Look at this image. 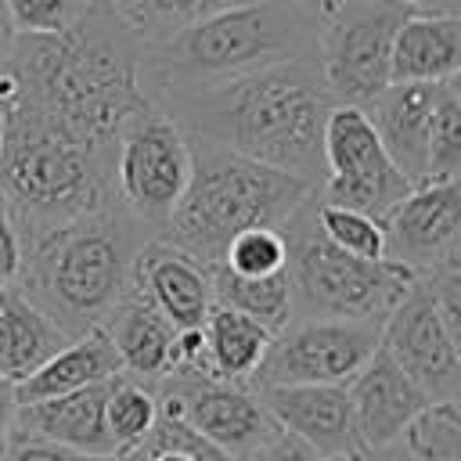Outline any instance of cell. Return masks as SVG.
<instances>
[{"label":"cell","mask_w":461,"mask_h":461,"mask_svg":"<svg viewBox=\"0 0 461 461\" xmlns=\"http://www.w3.org/2000/svg\"><path fill=\"white\" fill-rule=\"evenodd\" d=\"M18 270H22V241H18L14 220H11V212H7V205L0 198V288L14 285Z\"/></svg>","instance_id":"cell-35"},{"label":"cell","mask_w":461,"mask_h":461,"mask_svg":"<svg viewBox=\"0 0 461 461\" xmlns=\"http://www.w3.org/2000/svg\"><path fill=\"white\" fill-rule=\"evenodd\" d=\"M14 411H18L14 382L0 375V447H4V439L11 436V425H14Z\"/></svg>","instance_id":"cell-36"},{"label":"cell","mask_w":461,"mask_h":461,"mask_svg":"<svg viewBox=\"0 0 461 461\" xmlns=\"http://www.w3.org/2000/svg\"><path fill=\"white\" fill-rule=\"evenodd\" d=\"M393 83H443L461 76V18L443 11H411L393 40Z\"/></svg>","instance_id":"cell-21"},{"label":"cell","mask_w":461,"mask_h":461,"mask_svg":"<svg viewBox=\"0 0 461 461\" xmlns=\"http://www.w3.org/2000/svg\"><path fill=\"white\" fill-rule=\"evenodd\" d=\"M400 447L411 461H461V414L457 400L429 403L403 432Z\"/></svg>","instance_id":"cell-29"},{"label":"cell","mask_w":461,"mask_h":461,"mask_svg":"<svg viewBox=\"0 0 461 461\" xmlns=\"http://www.w3.org/2000/svg\"><path fill=\"white\" fill-rule=\"evenodd\" d=\"M245 461H324V457L317 450H310L303 439H295L292 432H285L281 425H274V432Z\"/></svg>","instance_id":"cell-34"},{"label":"cell","mask_w":461,"mask_h":461,"mask_svg":"<svg viewBox=\"0 0 461 461\" xmlns=\"http://www.w3.org/2000/svg\"><path fill=\"white\" fill-rule=\"evenodd\" d=\"M104 461H144V450H126V454H112Z\"/></svg>","instance_id":"cell-42"},{"label":"cell","mask_w":461,"mask_h":461,"mask_svg":"<svg viewBox=\"0 0 461 461\" xmlns=\"http://www.w3.org/2000/svg\"><path fill=\"white\" fill-rule=\"evenodd\" d=\"M130 292L162 313L176 331L202 328L212 310V277L209 267L180 252L162 238H148L133 259Z\"/></svg>","instance_id":"cell-17"},{"label":"cell","mask_w":461,"mask_h":461,"mask_svg":"<svg viewBox=\"0 0 461 461\" xmlns=\"http://www.w3.org/2000/svg\"><path fill=\"white\" fill-rule=\"evenodd\" d=\"M0 461H104V457L79 454V450L47 443V439H32V436H18V432H11V436L4 439Z\"/></svg>","instance_id":"cell-33"},{"label":"cell","mask_w":461,"mask_h":461,"mask_svg":"<svg viewBox=\"0 0 461 461\" xmlns=\"http://www.w3.org/2000/svg\"><path fill=\"white\" fill-rule=\"evenodd\" d=\"M349 393V411H353V429L360 447L371 450H385L396 447L407 432V425L432 403L396 364L393 357L378 346L367 364L346 382Z\"/></svg>","instance_id":"cell-16"},{"label":"cell","mask_w":461,"mask_h":461,"mask_svg":"<svg viewBox=\"0 0 461 461\" xmlns=\"http://www.w3.org/2000/svg\"><path fill=\"white\" fill-rule=\"evenodd\" d=\"M411 191V180L385 155L364 108L335 104L324 122V180L317 198L324 205L353 209L382 223V216Z\"/></svg>","instance_id":"cell-11"},{"label":"cell","mask_w":461,"mask_h":461,"mask_svg":"<svg viewBox=\"0 0 461 461\" xmlns=\"http://www.w3.org/2000/svg\"><path fill=\"white\" fill-rule=\"evenodd\" d=\"M104 396H108V382L86 385L65 396L36 400V403H18L11 432L47 439V443L94 454V457H112L115 447L104 429Z\"/></svg>","instance_id":"cell-19"},{"label":"cell","mask_w":461,"mask_h":461,"mask_svg":"<svg viewBox=\"0 0 461 461\" xmlns=\"http://www.w3.org/2000/svg\"><path fill=\"white\" fill-rule=\"evenodd\" d=\"M187 137L281 169L313 191L324 180V122L335 108L313 58L270 65L216 86L155 97Z\"/></svg>","instance_id":"cell-2"},{"label":"cell","mask_w":461,"mask_h":461,"mask_svg":"<svg viewBox=\"0 0 461 461\" xmlns=\"http://www.w3.org/2000/svg\"><path fill=\"white\" fill-rule=\"evenodd\" d=\"M101 328H104L126 378L155 385L176 367V328L162 313H155L144 299H137L133 292L122 295V303L108 313V321Z\"/></svg>","instance_id":"cell-20"},{"label":"cell","mask_w":461,"mask_h":461,"mask_svg":"<svg viewBox=\"0 0 461 461\" xmlns=\"http://www.w3.org/2000/svg\"><path fill=\"white\" fill-rule=\"evenodd\" d=\"M108 4L133 36H140L144 43H155L209 14H220L249 0H108Z\"/></svg>","instance_id":"cell-26"},{"label":"cell","mask_w":461,"mask_h":461,"mask_svg":"<svg viewBox=\"0 0 461 461\" xmlns=\"http://www.w3.org/2000/svg\"><path fill=\"white\" fill-rule=\"evenodd\" d=\"M151 234L112 198L29 249H22L18 288L68 335L79 339L108 321L133 277V259Z\"/></svg>","instance_id":"cell-4"},{"label":"cell","mask_w":461,"mask_h":461,"mask_svg":"<svg viewBox=\"0 0 461 461\" xmlns=\"http://www.w3.org/2000/svg\"><path fill=\"white\" fill-rule=\"evenodd\" d=\"M256 393L267 414L324 461H353L367 454L353 429L346 385H270Z\"/></svg>","instance_id":"cell-15"},{"label":"cell","mask_w":461,"mask_h":461,"mask_svg":"<svg viewBox=\"0 0 461 461\" xmlns=\"http://www.w3.org/2000/svg\"><path fill=\"white\" fill-rule=\"evenodd\" d=\"M18 36H58L65 32L90 0H4Z\"/></svg>","instance_id":"cell-32"},{"label":"cell","mask_w":461,"mask_h":461,"mask_svg":"<svg viewBox=\"0 0 461 461\" xmlns=\"http://www.w3.org/2000/svg\"><path fill=\"white\" fill-rule=\"evenodd\" d=\"M317 223H321V234L357 256V259H385V238H382V223L364 216V212H353V209H339V205H324L317 198Z\"/></svg>","instance_id":"cell-30"},{"label":"cell","mask_w":461,"mask_h":461,"mask_svg":"<svg viewBox=\"0 0 461 461\" xmlns=\"http://www.w3.org/2000/svg\"><path fill=\"white\" fill-rule=\"evenodd\" d=\"M119 357L104 335V328H94L72 342H65L54 357H47L36 371H29L25 378L14 382V396L18 403H36V400H50V396H65L86 385H101L119 378Z\"/></svg>","instance_id":"cell-22"},{"label":"cell","mask_w":461,"mask_h":461,"mask_svg":"<svg viewBox=\"0 0 461 461\" xmlns=\"http://www.w3.org/2000/svg\"><path fill=\"white\" fill-rule=\"evenodd\" d=\"M353 461H411V457H407V450L396 443V447H385V450H371V454H360V457H353Z\"/></svg>","instance_id":"cell-39"},{"label":"cell","mask_w":461,"mask_h":461,"mask_svg":"<svg viewBox=\"0 0 461 461\" xmlns=\"http://www.w3.org/2000/svg\"><path fill=\"white\" fill-rule=\"evenodd\" d=\"M144 461H191V457H184V454H173V450H144Z\"/></svg>","instance_id":"cell-41"},{"label":"cell","mask_w":461,"mask_h":461,"mask_svg":"<svg viewBox=\"0 0 461 461\" xmlns=\"http://www.w3.org/2000/svg\"><path fill=\"white\" fill-rule=\"evenodd\" d=\"M187 144L191 176L158 238L209 270L220 267L230 238L252 227L281 230V223L313 194L310 184L245 155H234L220 144L194 137H187Z\"/></svg>","instance_id":"cell-6"},{"label":"cell","mask_w":461,"mask_h":461,"mask_svg":"<svg viewBox=\"0 0 461 461\" xmlns=\"http://www.w3.org/2000/svg\"><path fill=\"white\" fill-rule=\"evenodd\" d=\"M0 104V198L14 220L22 249L115 198L112 155L61 137L18 101Z\"/></svg>","instance_id":"cell-5"},{"label":"cell","mask_w":461,"mask_h":461,"mask_svg":"<svg viewBox=\"0 0 461 461\" xmlns=\"http://www.w3.org/2000/svg\"><path fill=\"white\" fill-rule=\"evenodd\" d=\"M382 324L346 317H292L274 331L252 389L270 385H346L378 349Z\"/></svg>","instance_id":"cell-10"},{"label":"cell","mask_w":461,"mask_h":461,"mask_svg":"<svg viewBox=\"0 0 461 461\" xmlns=\"http://www.w3.org/2000/svg\"><path fill=\"white\" fill-rule=\"evenodd\" d=\"M407 14L400 0H346L321 18L317 68L335 104L367 108L393 83V40Z\"/></svg>","instance_id":"cell-9"},{"label":"cell","mask_w":461,"mask_h":461,"mask_svg":"<svg viewBox=\"0 0 461 461\" xmlns=\"http://www.w3.org/2000/svg\"><path fill=\"white\" fill-rule=\"evenodd\" d=\"M439 83H389L364 112L393 158V166L411 180V187L425 184L429 166V126L436 108Z\"/></svg>","instance_id":"cell-18"},{"label":"cell","mask_w":461,"mask_h":461,"mask_svg":"<svg viewBox=\"0 0 461 461\" xmlns=\"http://www.w3.org/2000/svg\"><path fill=\"white\" fill-rule=\"evenodd\" d=\"M270 339L274 335L252 317L212 303L209 317L202 321V375L234 385H252L270 349Z\"/></svg>","instance_id":"cell-23"},{"label":"cell","mask_w":461,"mask_h":461,"mask_svg":"<svg viewBox=\"0 0 461 461\" xmlns=\"http://www.w3.org/2000/svg\"><path fill=\"white\" fill-rule=\"evenodd\" d=\"M158 407L184 418L202 439H209L230 461H245L270 432L274 418L267 414L252 385H234L191 371H173L151 385Z\"/></svg>","instance_id":"cell-12"},{"label":"cell","mask_w":461,"mask_h":461,"mask_svg":"<svg viewBox=\"0 0 461 461\" xmlns=\"http://www.w3.org/2000/svg\"><path fill=\"white\" fill-rule=\"evenodd\" d=\"M378 346L393 364L432 400H457L461 393V339L439 317L429 277H418L407 295L382 321Z\"/></svg>","instance_id":"cell-13"},{"label":"cell","mask_w":461,"mask_h":461,"mask_svg":"<svg viewBox=\"0 0 461 461\" xmlns=\"http://www.w3.org/2000/svg\"><path fill=\"white\" fill-rule=\"evenodd\" d=\"M461 180V79H443L429 126V166L425 184Z\"/></svg>","instance_id":"cell-28"},{"label":"cell","mask_w":461,"mask_h":461,"mask_svg":"<svg viewBox=\"0 0 461 461\" xmlns=\"http://www.w3.org/2000/svg\"><path fill=\"white\" fill-rule=\"evenodd\" d=\"M191 176L187 133L158 108L144 104L126 119L112 151V187L115 202L151 234L166 227Z\"/></svg>","instance_id":"cell-8"},{"label":"cell","mask_w":461,"mask_h":461,"mask_svg":"<svg viewBox=\"0 0 461 461\" xmlns=\"http://www.w3.org/2000/svg\"><path fill=\"white\" fill-rule=\"evenodd\" d=\"M285 234L277 227H252V230H241L238 238H230L220 267H227L230 274H241V277H270V274H281L285 270Z\"/></svg>","instance_id":"cell-31"},{"label":"cell","mask_w":461,"mask_h":461,"mask_svg":"<svg viewBox=\"0 0 461 461\" xmlns=\"http://www.w3.org/2000/svg\"><path fill=\"white\" fill-rule=\"evenodd\" d=\"M400 4H407L411 11H443V14L461 11V0H400Z\"/></svg>","instance_id":"cell-38"},{"label":"cell","mask_w":461,"mask_h":461,"mask_svg":"<svg viewBox=\"0 0 461 461\" xmlns=\"http://www.w3.org/2000/svg\"><path fill=\"white\" fill-rule=\"evenodd\" d=\"M0 450H4V447H0Z\"/></svg>","instance_id":"cell-44"},{"label":"cell","mask_w":461,"mask_h":461,"mask_svg":"<svg viewBox=\"0 0 461 461\" xmlns=\"http://www.w3.org/2000/svg\"><path fill=\"white\" fill-rule=\"evenodd\" d=\"M0 140H4V104H0Z\"/></svg>","instance_id":"cell-43"},{"label":"cell","mask_w":461,"mask_h":461,"mask_svg":"<svg viewBox=\"0 0 461 461\" xmlns=\"http://www.w3.org/2000/svg\"><path fill=\"white\" fill-rule=\"evenodd\" d=\"M155 418H158V400H155V389L137 382V378H112L108 382V396H104V429H108V439L115 447V454H126V450H140L155 429Z\"/></svg>","instance_id":"cell-27"},{"label":"cell","mask_w":461,"mask_h":461,"mask_svg":"<svg viewBox=\"0 0 461 461\" xmlns=\"http://www.w3.org/2000/svg\"><path fill=\"white\" fill-rule=\"evenodd\" d=\"M14 40H18V32H14V25H11V14H7V4L0 0V68H4V61H7V54H11V47H14Z\"/></svg>","instance_id":"cell-37"},{"label":"cell","mask_w":461,"mask_h":461,"mask_svg":"<svg viewBox=\"0 0 461 461\" xmlns=\"http://www.w3.org/2000/svg\"><path fill=\"white\" fill-rule=\"evenodd\" d=\"M321 18L295 0H249L209 14L166 40L144 43L140 86L148 101L216 86L285 61H317Z\"/></svg>","instance_id":"cell-3"},{"label":"cell","mask_w":461,"mask_h":461,"mask_svg":"<svg viewBox=\"0 0 461 461\" xmlns=\"http://www.w3.org/2000/svg\"><path fill=\"white\" fill-rule=\"evenodd\" d=\"M295 4H303V7H306V11H313L317 18H328V14H331L335 7H342L346 0H295Z\"/></svg>","instance_id":"cell-40"},{"label":"cell","mask_w":461,"mask_h":461,"mask_svg":"<svg viewBox=\"0 0 461 461\" xmlns=\"http://www.w3.org/2000/svg\"><path fill=\"white\" fill-rule=\"evenodd\" d=\"M292 317H346L382 324L418 281L389 259H357L335 249L317 223V191L281 223Z\"/></svg>","instance_id":"cell-7"},{"label":"cell","mask_w":461,"mask_h":461,"mask_svg":"<svg viewBox=\"0 0 461 461\" xmlns=\"http://www.w3.org/2000/svg\"><path fill=\"white\" fill-rule=\"evenodd\" d=\"M209 277H212V303L216 306H227V310L252 317L270 335L292 321V285H288L285 270L270 274V277H241V274H230L227 267H212Z\"/></svg>","instance_id":"cell-25"},{"label":"cell","mask_w":461,"mask_h":461,"mask_svg":"<svg viewBox=\"0 0 461 461\" xmlns=\"http://www.w3.org/2000/svg\"><path fill=\"white\" fill-rule=\"evenodd\" d=\"M72 342L18 285L0 288V375L18 382Z\"/></svg>","instance_id":"cell-24"},{"label":"cell","mask_w":461,"mask_h":461,"mask_svg":"<svg viewBox=\"0 0 461 461\" xmlns=\"http://www.w3.org/2000/svg\"><path fill=\"white\" fill-rule=\"evenodd\" d=\"M140 50L144 40L112 4L90 0L65 32L14 40L0 68V101H18L61 137L112 155L126 119L148 104Z\"/></svg>","instance_id":"cell-1"},{"label":"cell","mask_w":461,"mask_h":461,"mask_svg":"<svg viewBox=\"0 0 461 461\" xmlns=\"http://www.w3.org/2000/svg\"><path fill=\"white\" fill-rule=\"evenodd\" d=\"M385 259L414 277L461 267V180L418 184L382 216Z\"/></svg>","instance_id":"cell-14"}]
</instances>
